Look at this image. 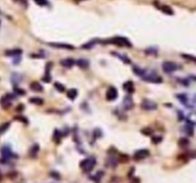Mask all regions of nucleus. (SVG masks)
Masks as SVG:
<instances>
[{
	"label": "nucleus",
	"mask_w": 196,
	"mask_h": 183,
	"mask_svg": "<svg viewBox=\"0 0 196 183\" xmlns=\"http://www.w3.org/2000/svg\"><path fill=\"white\" fill-rule=\"evenodd\" d=\"M97 43H98V40L97 39H93V40H91L90 42L83 45V46H81V48H83V49H91V48H93Z\"/></svg>",
	"instance_id": "nucleus-21"
},
{
	"label": "nucleus",
	"mask_w": 196,
	"mask_h": 183,
	"mask_svg": "<svg viewBox=\"0 0 196 183\" xmlns=\"http://www.w3.org/2000/svg\"><path fill=\"white\" fill-rule=\"evenodd\" d=\"M105 97L108 101H113L118 97V91L115 87H109L108 90L106 91Z\"/></svg>",
	"instance_id": "nucleus-6"
},
{
	"label": "nucleus",
	"mask_w": 196,
	"mask_h": 183,
	"mask_svg": "<svg viewBox=\"0 0 196 183\" xmlns=\"http://www.w3.org/2000/svg\"><path fill=\"white\" fill-rule=\"evenodd\" d=\"M34 1H35V3L38 4V6H41V7L48 6V5H49L48 0H34Z\"/></svg>",
	"instance_id": "nucleus-30"
},
{
	"label": "nucleus",
	"mask_w": 196,
	"mask_h": 183,
	"mask_svg": "<svg viewBox=\"0 0 196 183\" xmlns=\"http://www.w3.org/2000/svg\"><path fill=\"white\" fill-rule=\"evenodd\" d=\"M183 57H185V58H188V59H190L191 61H195V58L193 57V56H186V54H183L182 56Z\"/></svg>",
	"instance_id": "nucleus-36"
},
{
	"label": "nucleus",
	"mask_w": 196,
	"mask_h": 183,
	"mask_svg": "<svg viewBox=\"0 0 196 183\" xmlns=\"http://www.w3.org/2000/svg\"><path fill=\"white\" fill-rule=\"evenodd\" d=\"M15 91L17 94H20V95H24L25 94V91L23 89H19V88H15Z\"/></svg>",
	"instance_id": "nucleus-34"
},
{
	"label": "nucleus",
	"mask_w": 196,
	"mask_h": 183,
	"mask_svg": "<svg viewBox=\"0 0 196 183\" xmlns=\"http://www.w3.org/2000/svg\"><path fill=\"white\" fill-rule=\"evenodd\" d=\"M22 53V50L21 49H13V50H8L5 52V56H20Z\"/></svg>",
	"instance_id": "nucleus-11"
},
{
	"label": "nucleus",
	"mask_w": 196,
	"mask_h": 183,
	"mask_svg": "<svg viewBox=\"0 0 196 183\" xmlns=\"http://www.w3.org/2000/svg\"><path fill=\"white\" fill-rule=\"evenodd\" d=\"M96 165V160L94 157H88L83 159V161L80 163V168L83 169L84 172H90L93 170V168Z\"/></svg>",
	"instance_id": "nucleus-3"
},
{
	"label": "nucleus",
	"mask_w": 196,
	"mask_h": 183,
	"mask_svg": "<svg viewBox=\"0 0 196 183\" xmlns=\"http://www.w3.org/2000/svg\"></svg>",
	"instance_id": "nucleus-39"
},
{
	"label": "nucleus",
	"mask_w": 196,
	"mask_h": 183,
	"mask_svg": "<svg viewBox=\"0 0 196 183\" xmlns=\"http://www.w3.org/2000/svg\"><path fill=\"white\" fill-rule=\"evenodd\" d=\"M1 179H2V176L0 175V181H1Z\"/></svg>",
	"instance_id": "nucleus-38"
},
{
	"label": "nucleus",
	"mask_w": 196,
	"mask_h": 183,
	"mask_svg": "<svg viewBox=\"0 0 196 183\" xmlns=\"http://www.w3.org/2000/svg\"><path fill=\"white\" fill-rule=\"evenodd\" d=\"M51 47L53 48H57V49H64V50H73L74 49V46H72L70 44H65V43H55V42H50L48 43Z\"/></svg>",
	"instance_id": "nucleus-8"
},
{
	"label": "nucleus",
	"mask_w": 196,
	"mask_h": 183,
	"mask_svg": "<svg viewBox=\"0 0 196 183\" xmlns=\"http://www.w3.org/2000/svg\"><path fill=\"white\" fill-rule=\"evenodd\" d=\"M141 107L145 111H154V110L157 109L158 106L154 101H151L149 99H144L141 103Z\"/></svg>",
	"instance_id": "nucleus-4"
},
{
	"label": "nucleus",
	"mask_w": 196,
	"mask_h": 183,
	"mask_svg": "<svg viewBox=\"0 0 196 183\" xmlns=\"http://www.w3.org/2000/svg\"><path fill=\"white\" fill-rule=\"evenodd\" d=\"M30 88L32 91H43V87L41 86V84H39L38 82H32V83L30 84Z\"/></svg>",
	"instance_id": "nucleus-16"
},
{
	"label": "nucleus",
	"mask_w": 196,
	"mask_h": 183,
	"mask_svg": "<svg viewBox=\"0 0 196 183\" xmlns=\"http://www.w3.org/2000/svg\"><path fill=\"white\" fill-rule=\"evenodd\" d=\"M54 85H55V88H56L58 91H60V93H64L65 91V87L61 83H60V82H55Z\"/></svg>",
	"instance_id": "nucleus-27"
},
{
	"label": "nucleus",
	"mask_w": 196,
	"mask_h": 183,
	"mask_svg": "<svg viewBox=\"0 0 196 183\" xmlns=\"http://www.w3.org/2000/svg\"><path fill=\"white\" fill-rule=\"evenodd\" d=\"M53 137H54V140L56 141V142H60V138L62 137V134H61V132H60V130L56 129V130H55V132H54V135H53Z\"/></svg>",
	"instance_id": "nucleus-22"
},
{
	"label": "nucleus",
	"mask_w": 196,
	"mask_h": 183,
	"mask_svg": "<svg viewBox=\"0 0 196 183\" xmlns=\"http://www.w3.org/2000/svg\"><path fill=\"white\" fill-rule=\"evenodd\" d=\"M77 66H79L80 68H81V69H87L90 65V63H89V61L87 60V59H83V58L79 59V60L77 61Z\"/></svg>",
	"instance_id": "nucleus-17"
},
{
	"label": "nucleus",
	"mask_w": 196,
	"mask_h": 183,
	"mask_svg": "<svg viewBox=\"0 0 196 183\" xmlns=\"http://www.w3.org/2000/svg\"><path fill=\"white\" fill-rule=\"evenodd\" d=\"M145 53L148 54V56L149 54H154L155 56V54L157 53V50L155 48H148L147 50H145Z\"/></svg>",
	"instance_id": "nucleus-31"
},
{
	"label": "nucleus",
	"mask_w": 196,
	"mask_h": 183,
	"mask_svg": "<svg viewBox=\"0 0 196 183\" xmlns=\"http://www.w3.org/2000/svg\"><path fill=\"white\" fill-rule=\"evenodd\" d=\"M9 127H10V122H5L0 125V135L4 134V132L9 129Z\"/></svg>",
	"instance_id": "nucleus-25"
},
{
	"label": "nucleus",
	"mask_w": 196,
	"mask_h": 183,
	"mask_svg": "<svg viewBox=\"0 0 196 183\" xmlns=\"http://www.w3.org/2000/svg\"><path fill=\"white\" fill-rule=\"evenodd\" d=\"M122 105H124V107H125V110L132 109V107H133V101H132V98L130 97H126L124 100V103H122Z\"/></svg>",
	"instance_id": "nucleus-14"
},
{
	"label": "nucleus",
	"mask_w": 196,
	"mask_h": 183,
	"mask_svg": "<svg viewBox=\"0 0 196 183\" xmlns=\"http://www.w3.org/2000/svg\"><path fill=\"white\" fill-rule=\"evenodd\" d=\"M1 153H2L3 158H5V159H10V158L13 157V153L9 146H4L1 150Z\"/></svg>",
	"instance_id": "nucleus-9"
},
{
	"label": "nucleus",
	"mask_w": 196,
	"mask_h": 183,
	"mask_svg": "<svg viewBox=\"0 0 196 183\" xmlns=\"http://www.w3.org/2000/svg\"><path fill=\"white\" fill-rule=\"evenodd\" d=\"M52 63H47L46 65V72H45V75L42 77V80L44 82H50L51 81V75H50V70H51Z\"/></svg>",
	"instance_id": "nucleus-13"
},
{
	"label": "nucleus",
	"mask_w": 196,
	"mask_h": 183,
	"mask_svg": "<svg viewBox=\"0 0 196 183\" xmlns=\"http://www.w3.org/2000/svg\"><path fill=\"white\" fill-rule=\"evenodd\" d=\"M38 151H39V146H38V144H35L33 147L31 148V150H30L31 157H35V155L38 154Z\"/></svg>",
	"instance_id": "nucleus-23"
},
{
	"label": "nucleus",
	"mask_w": 196,
	"mask_h": 183,
	"mask_svg": "<svg viewBox=\"0 0 196 183\" xmlns=\"http://www.w3.org/2000/svg\"><path fill=\"white\" fill-rule=\"evenodd\" d=\"M16 119H19V120H22V121H23L24 123H26V124H27V123H28V120H27V119H26V118H25V117H22V116H19V117H16Z\"/></svg>",
	"instance_id": "nucleus-37"
},
{
	"label": "nucleus",
	"mask_w": 196,
	"mask_h": 183,
	"mask_svg": "<svg viewBox=\"0 0 196 183\" xmlns=\"http://www.w3.org/2000/svg\"><path fill=\"white\" fill-rule=\"evenodd\" d=\"M142 132H143L144 135H152L153 132L151 131V129H148V128H147V129H143Z\"/></svg>",
	"instance_id": "nucleus-33"
},
{
	"label": "nucleus",
	"mask_w": 196,
	"mask_h": 183,
	"mask_svg": "<svg viewBox=\"0 0 196 183\" xmlns=\"http://www.w3.org/2000/svg\"><path fill=\"white\" fill-rule=\"evenodd\" d=\"M185 129H186V132L188 134L189 136H191L193 135V125H189V124H188L186 127H185Z\"/></svg>",
	"instance_id": "nucleus-29"
},
{
	"label": "nucleus",
	"mask_w": 196,
	"mask_h": 183,
	"mask_svg": "<svg viewBox=\"0 0 196 183\" xmlns=\"http://www.w3.org/2000/svg\"><path fill=\"white\" fill-rule=\"evenodd\" d=\"M104 43H111L117 46H120V47H128V48H130L132 46L130 41L125 37H122V36H116V37H114L110 40L105 41Z\"/></svg>",
	"instance_id": "nucleus-2"
},
{
	"label": "nucleus",
	"mask_w": 196,
	"mask_h": 183,
	"mask_svg": "<svg viewBox=\"0 0 196 183\" xmlns=\"http://www.w3.org/2000/svg\"><path fill=\"white\" fill-rule=\"evenodd\" d=\"M30 102L33 103V104H35V105H42L43 104V99L39 98V97H31Z\"/></svg>",
	"instance_id": "nucleus-26"
},
{
	"label": "nucleus",
	"mask_w": 196,
	"mask_h": 183,
	"mask_svg": "<svg viewBox=\"0 0 196 183\" xmlns=\"http://www.w3.org/2000/svg\"><path fill=\"white\" fill-rule=\"evenodd\" d=\"M120 161H122V162H126V161H128V155L121 154V157H120Z\"/></svg>",
	"instance_id": "nucleus-35"
},
{
	"label": "nucleus",
	"mask_w": 196,
	"mask_h": 183,
	"mask_svg": "<svg viewBox=\"0 0 196 183\" xmlns=\"http://www.w3.org/2000/svg\"><path fill=\"white\" fill-rule=\"evenodd\" d=\"M122 88H124V90H125V91H127L128 94H132V93H134V91H135L134 84H133V82H132L131 80L125 82L124 86H122Z\"/></svg>",
	"instance_id": "nucleus-10"
},
{
	"label": "nucleus",
	"mask_w": 196,
	"mask_h": 183,
	"mask_svg": "<svg viewBox=\"0 0 196 183\" xmlns=\"http://www.w3.org/2000/svg\"><path fill=\"white\" fill-rule=\"evenodd\" d=\"M67 97L71 99V100H74L77 97V89H70L67 91Z\"/></svg>",
	"instance_id": "nucleus-18"
},
{
	"label": "nucleus",
	"mask_w": 196,
	"mask_h": 183,
	"mask_svg": "<svg viewBox=\"0 0 196 183\" xmlns=\"http://www.w3.org/2000/svg\"><path fill=\"white\" fill-rule=\"evenodd\" d=\"M149 154V152L148 150L147 149H141V150H138L137 152H135L133 157L135 160H142V159H144L145 157H147Z\"/></svg>",
	"instance_id": "nucleus-7"
},
{
	"label": "nucleus",
	"mask_w": 196,
	"mask_h": 183,
	"mask_svg": "<svg viewBox=\"0 0 196 183\" xmlns=\"http://www.w3.org/2000/svg\"><path fill=\"white\" fill-rule=\"evenodd\" d=\"M163 70L165 72H175L177 69H178V66H177V64L174 63V62H171V61H166L163 63Z\"/></svg>",
	"instance_id": "nucleus-5"
},
{
	"label": "nucleus",
	"mask_w": 196,
	"mask_h": 183,
	"mask_svg": "<svg viewBox=\"0 0 196 183\" xmlns=\"http://www.w3.org/2000/svg\"><path fill=\"white\" fill-rule=\"evenodd\" d=\"M161 10L164 13H167V15H172L173 13H174V12L172 11V9L168 6H163L161 8Z\"/></svg>",
	"instance_id": "nucleus-24"
},
{
	"label": "nucleus",
	"mask_w": 196,
	"mask_h": 183,
	"mask_svg": "<svg viewBox=\"0 0 196 183\" xmlns=\"http://www.w3.org/2000/svg\"><path fill=\"white\" fill-rule=\"evenodd\" d=\"M178 144L181 146V147H186L189 144V141L188 138H185V137H182V138L178 141Z\"/></svg>",
	"instance_id": "nucleus-28"
},
{
	"label": "nucleus",
	"mask_w": 196,
	"mask_h": 183,
	"mask_svg": "<svg viewBox=\"0 0 196 183\" xmlns=\"http://www.w3.org/2000/svg\"><path fill=\"white\" fill-rule=\"evenodd\" d=\"M60 65L65 68H71L75 65V60L72 58H65L60 60Z\"/></svg>",
	"instance_id": "nucleus-12"
},
{
	"label": "nucleus",
	"mask_w": 196,
	"mask_h": 183,
	"mask_svg": "<svg viewBox=\"0 0 196 183\" xmlns=\"http://www.w3.org/2000/svg\"><path fill=\"white\" fill-rule=\"evenodd\" d=\"M21 81H22L21 75L18 74V72H13V74L12 75V83L13 85H16V84H18Z\"/></svg>",
	"instance_id": "nucleus-15"
},
{
	"label": "nucleus",
	"mask_w": 196,
	"mask_h": 183,
	"mask_svg": "<svg viewBox=\"0 0 196 183\" xmlns=\"http://www.w3.org/2000/svg\"><path fill=\"white\" fill-rule=\"evenodd\" d=\"M151 140H152V142L154 144H158V143H160L161 141H162V137L161 136H152Z\"/></svg>",
	"instance_id": "nucleus-32"
},
{
	"label": "nucleus",
	"mask_w": 196,
	"mask_h": 183,
	"mask_svg": "<svg viewBox=\"0 0 196 183\" xmlns=\"http://www.w3.org/2000/svg\"><path fill=\"white\" fill-rule=\"evenodd\" d=\"M177 98L179 99V101L181 103H183L184 105H188L189 102V97L188 95L185 94H177Z\"/></svg>",
	"instance_id": "nucleus-20"
},
{
	"label": "nucleus",
	"mask_w": 196,
	"mask_h": 183,
	"mask_svg": "<svg viewBox=\"0 0 196 183\" xmlns=\"http://www.w3.org/2000/svg\"><path fill=\"white\" fill-rule=\"evenodd\" d=\"M141 78L147 81V82H151V83H161L163 81L162 80V77L159 75L158 74H156L155 72L153 71H147V70H144L142 75L140 76Z\"/></svg>",
	"instance_id": "nucleus-1"
},
{
	"label": "nucleus",
	"mask_w": 196,
	"mask_h": 183,
	"mask_svg": "<svg viewBox=\"0 0 196 183\" xmlns=\"http://www.w3.org/2000/svg\"><path fill=\"white\" fill-rule=\"evenodd\" d=\"M112 54H114L115 56H117L118 58H120L121 60L124 62V63H125V64H130L131 63V60L130 59L127 57L126 56H122V54H119L118 53H111Z\"/></svg>",
	"instance_id": "nucleus-19"
}]
</instances>
